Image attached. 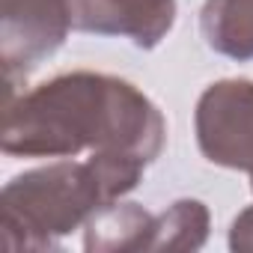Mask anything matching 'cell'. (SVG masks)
<instances>
[{"mask_svg": "<svg viewBox=\"0 0 253 253\" xmlns=\"http://www.w3.org/2000/svg\"><path fill=\"white\" fill-rule=\"evenodd\" d=\"M229 247L238 253H253V206L244 209L229 226Z\"/></svg>", "mask_w": 253, "mask_h": 253, "instance_id": "cell-9", "label": "cell"}, {"mask_svg": "<svg viewBox=\"0 0 253 253\" xmlns=\"http://www.w3.org/2000/svg\"><path fill=\"white\" fill-rule=\"evenodd\" d=\"M149 164L125 155H89L86 161H57L27 170L6 182L3 244L12 250H48L63 235L104 209L107 203L134 191Z\"/></svg>", "mask_w": 253, "mask_h": 253, "instance_id": "cell-2", "label": "cell"}, {"mask_svg": "<svg viewBox=\"0 0 253 253\" xmlns=\"http://www.w3.org/2000/svg\"><path fill=\"white\" fill-rule=\"evenodd\" d=\"M203 39L229 60H253V0H206L200 12Z\"/></svg>", "mask_w": 253, "mask_h": 253, "instance_id": "cell-7", "label": "cell"}, {"mask_svg": "<svg viewBox=\"0 0 253 253\" xmlns=\"http://www.w3.org/2000/svg\"><path fill=\"white\" fill-rule=\"evenodd\" d=\"M155 214L137 203H107L86 220L84 247L89 253H125V250H149Z\"/></svg>", "mask_w": 253, "mask_h": 253, "instance_id": "cell-6", "label": "cell"}, {"mask_svg": "<svg viewBox=\"0 0 253 253\" xmlns=\"http://www.w3.org/2000/svg\"><path fill=\"white\" fill-rule=\"evenodd\" d=\"M72 30L125 36L137 48H155L176 24V0H66Z\"/></svg>", "mask_w": 253, "mask_h": 253, "instance_id": "cell-5", "label": "cell"}, {"mask_svg": "<svg viewBox=\"0 0 253 253\" xmlns=\"http://www.w3.org/2000/svg\"><path fill=\"white\" fill-rule=\"evenodd\" d=\"M194 128L203 158L247 173L253 188V81L226 78L211 84L197 101Z\"/></svg>", "mask_w": 253, "mask_h": 253, "instance_id": "cell-3", "label": "cell"}, {"mask_svg": "<svg viewBox=\"0 0 253 253\" xmlns=\"http://www.w3.org/2000/svg\"><path fill=\"white\" fill-rule=\"evenodd\" d=\"M209 238V209L200 200H176L155 217L149 250H200Z\"/></svg>", "mask_w": 253, "mask_h": 253, "instance_id": "cell-8", "label": "cell"}, {"mask_svg": "<svg viewBox=\"0 0 253 253\" xmlns=\"http://www.w3.org/2000/svg\"><path fill=\"white\" fill-rule=\"evenodd\" d=\"M167 140L155 101L134 84L104 72H66L9 98L3 146L12 158L125 155L152 164Z\"/></svg>", "mask_w": 253, "mask_h": 253, "instance_id": "cell-1", "label": "cell"}, {"mask_svg": "<svg viewBox=\"0 0 253 253\" xmlns=\"http://www.w3.org/2000/svg\"><path fill=\"white\" fill-rule=\"evenodd\" d=\"M69 27L66 0H0V60L6 69L9 98L18 81L66 42Z\"/></svg>", "mask_w": 253, "mask_h": 253, "instance_id": "cell-4", "label": "cell"}]
</instances>
